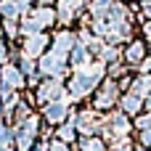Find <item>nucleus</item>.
Masks as SVG:
<instances>
[{"label": "nucleus", "instance_id": "1", "mask_svg": "<svg viewBox=\"0 0 151 151\" xmlns=\"http://www.w3.org/2000/svg\"><path fill=\"white\" fill-rule=\"evenodd\" d=\"M127 58H130L133 64H135V61H141V58H143V45H141V42L130 45V48H127Z\"/></svg>", "mask_w": 151, "mask_h": 151}, {"label": "nucleus", "instance_id": "2", "mask_svg": "<svg viewBox=\"0 0 151 151\" xmlns=\"http://www.w3.org/2000/svg\"><path fill=\"white\" fill-rule=\"evenodd\" d=\"M125 109H127V111H138V109H141V98H138V96H127V98H125Z\"/></svg>", "mask_w": 151, "mask_h": 151}, {"label": "nucleus", "instance_id": "3", "mask_svg": "<svg viewBox=\"0 0 151 151\" xmlns=\"http://www.w3.org/2000/svg\"><path fill=\"white\" fill-rule=\"evenodd\" d=\"M149 88H151V80H149V77H141V80H138V85H133V90H135V93H146Z\"/></svg>", "mask_w": 151, "mask_h": 151}, {"label": "nucleus", "instance_id": "4", "mask_svg": "<svg viewBox=\"0 0 151 151\" xmlns=\"http://www.w3.org/2000/svg\"><path fill=\"white\" fill-rule=\"evenodd\" d=\"M141 127H151V117H149V119H143V122H141Z\"/></svg>", "mask_w": 151, "mask_h": 151}]
</instances>
